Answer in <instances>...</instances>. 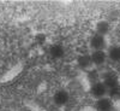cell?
I'll return each mask as SVG.
<instances>
[{"instance_id": "7", "label": "cell", "mask_w": 120, "mask_h": 111, "mask_svg": "<svg viewBox=\"0 0 120 111\" xmlns=\"http://www.w3.org/2000/svg\"><path fill=\"white\" fill-rule=\"evenodd\" d=\"M77 64L78 66L83 69V70H88L91 68L93 63H91V58H90V54H79L77 58Z\"/></svg>"}, {"instance_id": "4", "label": "cell", "mask_w": 120, "mask_h": 111, "mask_svg": "<svg viewBox=\"0 0 120 111\" xmlns=\"http://www.w3.org/2000/svg\"><path fill=\"white\" fill-rule=\"evenodd\" d=\"M90 58H91V63L95 66H101L106 63L107 60V53L103 51V49H100V51H93L91 54H90Z\"/></svg>"}, {"instance_id": "1", "label": "cell", "mask_w": 120, "mask_h": 111, "mask_svg": "<svg viewBox=\"0 0 120 111\" xmlns=\"http://www.w3.org/2000/svg\"><path fill=\"white\" fill-rule=\"evenodd\" d=\"M107 92H108V89L103 85L102 81H96V82L91 83V86H90V94L96 99L103 98L107 94Z\"/></svg>"}, {"instance_id": "11", "label": "cell", "mask_w": 120, "mask_h": 111, "mask_svg": "<svg viewBox=\"0 0 120 111\" xmlns=\"http://www.w3.org/2000/svg\"><path fill=\"white\" fill-rule=\"evenodd\" d=\"M108 98L112 99V100H116V99H120V86H116L112 89H108Z\"/></svg>"}, {"instance_id": "3", "label": "cell", "mask_w": 120, "mask_h": 111, "mask_svg": "<svg viewBox=\"0 0 120 111\" xmlns=\"http://www.w3.org/2000/svg\"><path fill=\"white\" fill-rule=\"evenodd\" d=\"M53 102L58 106H64L70 102V94L65 89H59L53 95Z\"/></svg>"}, {"instance_id": "2", "label": "cell", "mask_w": 120, "mask_h": 111, "mask_svg": "<svg viewBox=\"0 0 120 111\" xmlns=\"http://www.w3.org/2000/svg\"><path fill=\"white\" fill-rule=\"evenodd\" d=\"M94 107H95L96 111H113L114 103H113V100L109 99L108 97H103V98L96 99Z\"/></svg>"}, {"instance_id": "9", "label": "cell", "mask_w": 120, "mask_h": 111, "mask_svg": "<svg viewBox=\"0 0 120 111\" xmlns=\"http://www.w3.org/2000/svg\"><path fill=\"white\" fill-rule=\"evenodd\" d=\"M107 57L112 60V62L119 63L120 62V46L118 45H113L108 48V54Z\"/></svg>"}, {"instance_id": "6", "label": "cell", "mask_w": 120, "mask_h": 111, "mask_svg": "<svg viewBox=\"0 0 120 111\" xmlns=\"http://www.w3.org/2000/svg\"><path fill=\"white\" fill-rule=\"evenodd\" d=\"M102 82L107 87V89H112V88L119 86V78L113 73H107L102 76Z\"/></svg>"}, {"instance_id": "8", "label": "cell", "mask_w": 120, "mask_h": 111, "mask_svg": "<svg viewBox=\"0 0 120 111\" xmlns=\"http://www.w3.org/2000/svg\"><path fill=\"white\" fill-rule=\"evenodd\" d=\"M49 54L55 59H60L65 56V48L60 44H54V45L51 46V48H49Z\"/></svg>"}, {"instance_id": "10", "label": "cell", "mask_w": 120, "mask_h": 111, "mask_svg": "<svg viewBox=\"0 0 120 111\" xmlns=\"http://www.w3.org/2000/svg\"><path fill=\"white\" fill-rule=\"evenodd\" d=\"M109 30H111V24H109L107 21L97 22V24H96V34H100V35L105 36L106 34L109 33Z\"/></svg>"}, {"instance_id": "5", "label": "cell", "mask_w": 120, "mask_h": 111, "mask_svg": "<svg viewBox=\"0 0 120 111\" xmlns=\"http://www.w3.org/2000/svg\"><path fill=\"white\" fill-rule=\"evenodd\" d=\"M106 46V39L105 36L100 35V34H94L90 39V47H91L94 51H100V49H103Z\"/></svg>"}]
</instances>
